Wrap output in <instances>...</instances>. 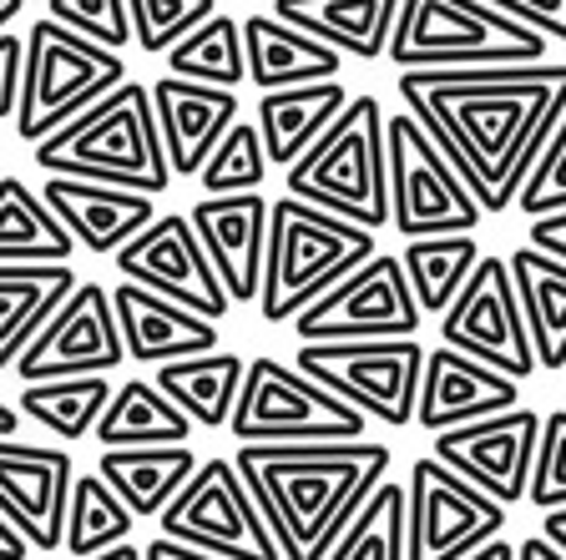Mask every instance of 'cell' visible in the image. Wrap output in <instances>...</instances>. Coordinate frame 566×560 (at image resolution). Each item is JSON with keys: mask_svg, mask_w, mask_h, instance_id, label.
Returning a JSON list of instances; mask_svg holds the SVG:
<instances>
[{"mask_svg": "<svg viewBox=\"0 0 566 560\" xmlns=\"http://www.w3.org/2000/svg\"><path fill=\"white\" fill-rule=\"evenodd\" d=\"M71 263H35V268H0V369H15L25 344L51 324L61 304L76 293Z\"/></svg>", "mask_w": 566, "mask_h": 560, "instance_id": "4316f807", "label": "cell"}, {"mask_svg": "<svg viewBox=\"0 0 566 560\" xmlns=\"http://www.w3.org/2000/svg\"><path fill=\"white\" fill-rule=\"evenodd\" d=\"M153 112L163 131V152L172 177H198L202 162L218 152V141L238 127V92L198 86L182 76H157L153 82Z\"/></svg>", "mask_w": 566, "mask_h": 560, "instance_id": "44dd1931", "label": "cell"}, {"mask_svg": "<svg viewBox=\"0 0 566 560\" xmlns=\"http://www.w3.org/2000/svg\"><path fill=\"white\" fill-rule=\"evenodd\" d=\"M294 369L339 394L369 424L405 430L415 424L424 349L415 339H369V344H298Z\"/></svg>", "mask_w": 566, "mask_h": 560, "instance_id": "30bf717a", "label": "cell"}, {"mask_svg": "<svg viewBox=\"0 0 566 560\" xmlns=\"http://www.w3.org/2000/svg\"><path fill=\"white\" fill-rule=\"evenodd\" d=\"M506 505L424 455L405 475V560H465L501 536Z\"/></svg>", "mask_w": 566, "mask_h": 560, "instance_id": "4fadbf2b", "label": "cell"}, {"mask_svg": "<svg viewBox=\"0 0 566 560\" xmlns=\"http://www.w3.org/2000/svg\"><path fill=\"white\" fill-rule=\"evenodd\" d=\"M76 243L46 208L41 192L21 177H0V268H35V263H71Z\"/></svg>", "mask_w": 566, "mask_h": 560, "instance_id": "1f68e13d", "label": "cell"}, {"mask_svg": "<svg viewBox=\"0 0 566 560\" xmlns=\"http://www.w3.org/2000/svg\"><path fill=\"white\" fill-rule=\"evenodd\" d=\"M25 11V0H0V35L11 31V21Z\"/></svg>", "mask_w": 566, "mask_h": 560, "instance_id": "f5cc1de1", "label": "cell"}, {"mask_svg": "<svg viewBox=\"0 0 566 560\" xmlns=\"http://www.w3.org/2000/svg\"><path fill=\"white\" fill-rule=\"evenodd\" d=\"M389 444L334 440V444H238V475L259 500L283 560H324L354 510L389 479Z\"/></svg>", "mask_w": 566, "mask_h": 560, "instance_id": "7a4b0ae2", "label": "cell"}, {"mask_svg": "<svg viewBox=\"0 0 566 560\" xmlns=\"http://www.w3.org/2000/svg\"><path fill=\"white\" fill-rule=\"evenodd\" d=\"M375 253L379 233H365V228L283 192L269 208V253H263L259 288L263 324H294L308 304H318L354 268H365Z\"/></svg>", "mask_w": 566, "mask_h": 560, "instance_id": "277c9868", "label": "cell"}, {"mask_svg": "<svg viewBox=\"0 0 566 560\" xmlns=\"http://www.w3.org/2000/svg\"><path fill=\"white\" fill-rule=\"evenodd\" d=\"M96 475L112 485L132 515H163L167 505L182 495L192 475H198V455L188 444H163V450H102Z\"/></svg>", "mask_w": 566, "mask_h": 560, "instance_id": "83f0119b", "label": "cell"}, {"mask_svg": "<svg viewBox=\"0 0 566 560\" xmlns=\"http://www.w3.org/2000/svg\"><path fill=\"white\" fill-rule=\"evenodd\" d=\"M506 268H511V283H516L521 318H526L536 363L562 373L566 369V263L521 243L506 257Z\"/></svg>", "mask_w": 566, "mask_h": 560, "instance_id": "f1b7e54d", "label": "cell"}, {"mask_svg": "<svg viewBox=\"0 0 566 560\" xmlns=\"http://www.w3.org/2000/svg\"><path fill=\"white\" fill-rule=\"evenodd\" d=\"M243 373L248 359L243 353H192V359L163 363L153 384L172 399L182 414H188L198 430H228L238 409V394H243Z\"/></svg>", "mask_w": 566, "mask_h": 560, "instance_id": "f546056e", "label": "cell"}, {"mask_svg": "<svg viewBox=\"0 0 566 560\" xmlns=\"http://www.w3.org/2000/svg\"><path fill=\"white\" fill-rule=\"evenodd\" d=\"M112 379L92 373V379H46V384H25L21 389V414L35 420L41 430L61 434V440H82V434H96L106 404H112Z\"/></svg>", "mask_w": 566, "mask_h": 560, "instance_id": "d590c367", "label": "cell"}, {"mask_svg": "<svg viewBox=\"0 0 566 560\" xmlns=\"http://www.w3.org/2000/svg\"><path fill=\"white\" fill-rule=\"evenodd\" d=\"M92 560H142V550L127 540V546H112V550H102V556H92Z\"/></svg>", "mask_w": 566, "mask_h": 560, "instance_id": "db71d44e", "label": "cell"}, {"mask_svg": "<svg viewBox=\"0 0 566 560\" xmlns=\"http://www.w3.org/2000/svg\"><path fill=\"white\" fill-rule=\"evenodd\" d=\"M112 314H117L127 359L153 363V369L218 349V324L198 318L192 308L172 304V298H157V293L137 288V283H117L112 288Z\"/></svg>", "mask_w": 566, "mask_h": 560, "instance_id": "603a6c76", "label": "cell"}, {"mask_svg": "<svg viewBox=\"0 0 566 560\" xmlns=\"http://www.w3.org/2000/svg\"><path fill=\"white\" fill-rule=\"evenodd\" d=\"M440 344L485 363V369L506 373L516 384H526L531 373L542 369L536 349H531L526 318H521V298H516V283H511L506 257H491V253L481 257V268L460 288V298L440 314Z\"/></svg>", "mask_w": 566, "mask_h": 560, "instance_id": "5bb4252c", "label": "cell"}, {"mask_svg": "<svg viewBox=\"0 0 566 560\" xmlns=\"http://www.w3.org/2000/svg\"><path fill=\"white\" fill-rule=\"evenodd\" d=\"M137 515L112 495L102 475H76L66 500V530H61V550L76 560H92L112 546H127Z\"/></svg>", "mask_w": 566, "mask_h": 560, "instance_id": "e575fe53", "label": "cell"}, {"mask_svg": "<svg viewBox=\"0 0 566 560\" xmlns=\"http://www.w3.org/2000/svg\"><path fill=\"white\" fill-rule=\"evenodd\" d=\"M71 479H76V465L66 450L0 440V515L31 550H46V556L61 550Z\"/></svg>", "mask_w": 566, "mask_h": 560, "instance_id": "ac0fdd59", "label": "cell"}, {"mask_svg": "<svg viewBox=\"0 0 566 560\" xmlns=\"http://www.w3.org/2000/svg\"><path fill=\"white\" fill-rule=\"evenodd\" d=\"M167 540L192 546L218 560H283L269 520L259 515V500L248 495L233 459H202L198 475L182 485L172 505L157 515Z\"/></svg>", "mask_w": 566, "mask_h": 560, "instance_id": "8fae6325", "label": "cell"}, {"mask_svg": "<svg viewBox=\"0 0 566 560\" xmlns=\"http://www.w3.org/2000/svg\"><path fill=\"white\" fill-rule=\"evenodd\" d=\"M562 373H566V369H562Z\"/></svg>", "mask_w": 566, "mask_h": 560, "instance_id": "11a10c76", "label": "cell"}, {"mask_svg": "<svg viewBox=\"0 0 566 560\" xmlns=\"http://www.w3.org/2000/svg\"><path fill=\"white\" fill-rule=\"evenodd\" d=\"M400 102L485 218L516 208L536 157L566 117V66L400 71Z\"/></svg>", "mask_w": 566, "mask_h": 560, "instance_id": "6da1fadb", "label": "cell"}, {"mask_svg": "<svg viewBox=\"0 0 566 560\" xmlns=\"http://www.w3.org/2000/svg\"><path fill=\"white\" fill-rule=\"evenodd\" d=\"M122 82H127L122 51L82 41L51 15L35 21L25 31V86H21V112H15V137L31 141V147L56 137L66 121H76L102 96H112Z\"/></svg>", "mask_w": 566, "mask_h": 560, "instance_id": "52a82bcc", "label": "cell"}, {"mask_svg": "<svg viewBox=\"0 0 566 560\" xmlns=\"http://www.w3.org/2000/svg\"><path fill=\"white\" fill-rule=\"evenodd\" d=\"M21 86H25V35L6 31L0 35V121L21 112Z\"/></svg>", "mask_w": 566, "mask_h": 560, "instance_id": "ee69618b", "label": "cell"}, {"mask_svg": "<svg viewBox=\"0 0 566 560\" xmlns=\"http://www.w3.org/2000/svg\"><path fill=\"white\" fill-rule=\"evenodd\" d=\"M516 560H566V556H562V550H556L546 536H526V540L516 546Z\"/></svg>", "mask_w": 566, "mask_h": 560, "instance_id": "7dc6e473", "label": "cell"}, {"mask_svg": "<svg viewBox=\"0 0 566 560\" xmlns=\"http://www.w3.org/2000/svg\"><path fill=\"white\" fill-rule=\"evenodd\" d=\"M536 440H542V414L516 404L506 414H491V420L436 434V459L446 469H455L465 485H475L481 495H491L495 505L511 510L516 500H526Z\"/></svg>", "mask_w": 566, "mask_h": 560, "instance_id": "e0dca14e", "label": "cell"}, {"mask_svg": "<svg viewBox=\"0 0 566 560\" xmlns=\"http://www.w3.org/2000/svg\"><path fill=\"white\" fill-rule=\"evenodd\" d=\"M21 420H25L21 409L0 399V440H15V434H21Z\"/></svg>", "mask_w": 566, "mask_h": 560, "instance_id": "816d5d0a", "label": "cell"}, {"mask_svg": "<svg viewBox=\"0 0 566 560\" xmlns=\"http://www.w3.org/2000/svg\"><path fill=\"white\" fill-rule=\"evenodd\" d=\"M424 324L420 304L395 253H375L365 268L334 283L318 304L294 318L298 344H369V339H415Z\"/></svg>", "mask_w": 566, "mask_h": 560, "instance_id": "7c38bea8", "label": "cell"}, {"mask_svg": "<svg viewBox=\"0 0 566 560\" xmlns=\"http://www.w3.org/2000/svg\"><path fill=\"white\" fill-rule=\"evenodd\" d=\"M41 198H46V208L61 218L71 243L96 257H117L147 222H157V202L147 198V192H132V187L46 177V182H41Z\"/></svg>", "mask_w": 566, "mask_h": 560, "instance_id": "7402d4cb", "label": "cell"}, {"mask_svg": "<svg viewBox=\"0 0 566 560\" xmlns=\"http://www.w3.org/2000/svg\"><path fill=\"white\" fill-rule=\"evenodd\" d=\"M324 560H405V485L379 479Z\"/></svg>", "mask_w": 566, "mask_h": 560, "instance_id": "8d00e7d4", "label": "cell"}, {"mask_svg": "<svg viewBox=\"0 0 566 560\" xmlns=\"http://www.w3.org/2000/svg\"><path fill=\"white\" fill-rule=\"evenodd\" d=\"M465 560H516V546H511V540H485L481 550H475V556H465Z\"/></svg>", "mask_w": 566, "mask_h": 560, "instance_id": "f907efd6", "label": "cell"}, {"mask_svg": "<svg viewBox=\"0 0 566 560\" xmlns=\"http://www.w3.org/2000/svg\"><path fill=\"white\" fill-rule=\"evenodd\" d=\"M349 106V92L339 82H318V86H289V92H263L259 96V127L269 167H289L314 147L324 131L339 121V112Z\"/></svg>", "mask_w": 566, "mask_h": 560, "instance_id": "484cf974", "label": "cell"}, {"mask_svg": "<svg viewBox=\"0 0 566 560\" xmlns=\"http://www.w3.org/2000/svg\"><path fill=\"white\" fill-rule=\"evenodd\" d=\"M218 15V0H127L132 41L147 56H167L188 31Z\"/></svg>", "mask_w": 566, "mask_h": 560, "instance_id": "f35d334b", "label": "cell"}, {"mask_svg": "<svg viewBox=\"0 0 566 560\" xmlns=\"http://www.w3.org/2000/svg\"><path fill=\"white\" fill-rule=\"evenodd\" d=\"M46 15L106 51H122L132 41L127 0H46Z\"/></svg>", "mask_w": 566, "mask_h": 560, "instance_id": "ab89813d", "label": "cell"}, {"mask_svg": "<svg viewBox=\"0 0 566 560\" xmlns=\"http://www.w3.org/2000/svg\"><path fill=\"white\" fill-rule=\"evenodd\" d=\"M198 424L153 384V379H127L122 389H112L96 440L102 450H163V444H188Z\"/></svg>", "mask_w": 566, "mask_h": 560, "instance_id": "4dcf8cb0", "label": "cell"}, {"mask_svg": "<svg viewBox=\"0 0 566 560\" xmlns=\"http://www.w3.org/2000/svg\"><path fill=\"white\" fill-rule=\"evenodd\" d=\"M526 500L542 515L566 505V409L542 414V440H536V465H531Z\"/></svg>", "mask_w": 566, "mask_h": 560, "instance_id": "60d3db41", "label": "cell"}, {"mask_svg": "<svg viewBox=\"0 0 566 560\" xmlns=\"http://www.w3.org/2000/svg\"><path fill=\"white\" fill-rule=\"evenodd\" d=\"M25 556H31V546H25V540L15 536L11 520L0 515V560H25Z\"/></svg>", "mask_w": 566, "mask_h": 560, "instance_id": "c3c4849f", "label": "cell"}, {"mask_svg": "<svg viewBox=\"0 0 566 560\" xmlns=\"http://www.w3.org/2000/svg\"><path fill=\"white\" fill-rule=\"evenodd\" d=\"M385 157H389V228L410 237H440V233H475L481 228V202L460 172L446 162L436 141L420 131L410 112L385 117Z\"/></svg>", "mask_w": 566, "mask_h": 560, "instance_id": "9c48e42d", "label": "cell"}, {"mask_svg": "<svg viewBox=\"0 0 566 560\" xmlns=\"http://www.w3.org/2000/svg\"><path fill=\"white\" fill-rule=\"evenodd\" d=\"M526 247H536V253L566 263V208L562 212H546V218H531L526 222Z\"/></svg>", "mask_w": 566, "mask_h": 560, "instance_id": "f6af8a7d", "label": "cell"}, {"mask_svg": "<svg viewBox=\"0 0 566 560\" xmlns=\"http://www.w3.org/2000/svg\"><path fill=\"white\" fill-rule=\"evenodd\" d=\"M243 56H248V82L259 86V92L339 82V71H344L339 51H329L324 41L294 31V25H283L273 11L243 21Z\"/></svg>", "mask_w": 566, "mask_h": 560, "instance_id": "d4e9b609", "label": "cell"}, {"mask_svg": "<svg viewBox=\"0 0 566 560\" xmlns=\"http://www.w3.org/2000/svg\"><path fill=\"white\" fill-rule=\"evenodd\" d=\"M481 243L475 233H440V237H410L400 253L410 293L424 318H440L460 298V288L471 283V273L481 268Z\"/></svg>", "mask_w": 566, "mask_h": 560, "instance_id": "d6a6232c", "label": "cell"}, {"mask_svg": "<svg viewBox=\"0 0 566 560\" xmlns=\"http://www.w3.org/2000/svg\"><path fill=\"white\" fill-rule=\"evenodd\" d=\"M283 192L318 212L385 233L389 228V157H385V106L375 96H349L324 137L283 172Z\"/></svg>", "mask_w": 566, "mask_h": 560, "instance_id": "5b68a950", "label": "cell"}, {"mask_svg": "<svg viewBox=\"0 0 566 560\" xmlns=\"http://www.w3.org/2000/svg\"><path fill=\"white\" fill-rule=\"evenodd\" d=\"M521 404V384L506 373L485 369V363L465 359L455 349H424V373H420V399H415V424L430 434L460 430V424L491 420Z\"/></svg>", "mask_w": 566, "mask_h": 560, "instance_id": "ffe728a7", "label": "cell"}, {"mask_svg": "<svg viewBox=\"0 0 566 560\" xmlns=\"http://www.w3.org/2000/svg\"><path fill=\"white\" fill-rule=\"evenodd\" d=\"M263 177H269V152H263V137L253 121L238 117V127L218 141V152L202 162L198 182L202 198H238V192H259Z\"/></svg>", "mask_w": 566, "mask_h": 560, "instance_id": "74e56055", "label": "cell"}, {"mask_svg": "<svg viewBox=\"0 0 566 560\" xmlns=\"http://www.w3.org/2000/svg\"><path fill=\"white\" fill-rule=\"evenodd\" d=\"M167 76L198 86H218V92H238L248 82V56H243V25L233 15H208L198 31H188L167 51Z\"/></svg>", "mask_w": 566, "mask_h": 560, "instance_id": "836d02e7", "label": "cell"}, {"mask_svg": "<svg viewBox=\"0 0 566 560\" xmlns=\"http://www.w3.org/2000/svg\"><path fill=\"white\" fill-rule=\"evenodd\" d=\"M35 167L46 177H76V182L132 187V192H167L172 167L163 152V131L153 112V86L122 82L112 96L86 106L56 137L35 141Z\"/></svg>", "mask_w": 566, "mask_h": 560, "instance_id": "3957f363", "label": "cell"}, {"mask_svg": "<svg viewBox=\"0 0 566 560\" xmlns=\"http://www.w3.org/2000/svg\"><path fill=\"white\" fill-rule=\"evenodd\" d=\"M269 208L273 202L263 192H238V198H198L188 212L228 304H259L263 253H269Z\"/></svg>", "mask_w": 566, "mask_h": 560, "instance_id": "d6986e66", "label": "cell"}, {"mask_svg": "<svg viewBox=\"0 0 566 560\" xmlns=\"http://www.w3.org/2000/svg\"><path fill=\"white\" fill-rule=\"evenodd\" d=\"M405 0H273V15L339 56L385 61Z\"/></svg>", "mask_w": 566, "mask_h": 560, "instance_id": "cb8c5ba5", "label": "cell"}, {"mask_svg": "<svg viewBox=\"0 0 566 560\" xmlns=\"http://www.w3.org/2000/svg\"><path fill=\"white\" fill-rule=\"evenodd\" d=\"M485 6L516 15L521 25H531V31H542L546 41H562L566 46V0H485Z\"/></svg>", "mask_w": 566, "mask_h": 560, "instance_id": "7bdbcfd3", "label": "cell"}, {"mask_svg": "<svg viewBox=\"0 0 566 560\" xmlns=\"http://www.w3.org/2000/svg\"><path fill=\"white\" fill-rule=\"evenodd\" d=\"M542 31L485 0H405L389 56L400 71H495V66H542Z\"/></svg>", "mask_w": 566, "mask_h": 560, "instance_id": "8992f818", "label": "cell"}, {"mask_svg": "<svg viewBox=\"0 0 566 560\" xmlns=\"http://www.w3.org/2000/svg\"><path fill=\"white\" fill-rule=\"evenodd\" d=\"M516 208L526 212V218H546V212H562L566 208V117H562V127L552 131L546 152L536 157V167H531Z\"/></svg>", "mask_w": 566, "mask_h": 560, "instance_id": "b9f144b4", "label": "cell"}, {"mask_svg": "<svg viewBox=\"0 0 566 560\" xmlns=\"http://www.w3.org/2000/svg\"><path fill=\"white\" fill-rule=\"evenodd\" d=\"M228 434L238 444H334L365 440L369 420L324 384H314L304 369L273 353H253Z\"/></svg>", "mask_w": 566, "mask_h": 560, "instance_id": "ba28073f", "label": "cell"}, {"mask_svg": "<svg viewBox=\"0 0 566 560\" xmlns=\"http://www.w3.org/2000/svg\"><path fill=\"white\" fill-rule=\"evenodd\" d=\"M142 560H218V556H202V550H192V546H177V540L157 536L153 546L142 550Z\"/></svg>", "mask_w": 566, "mask_h": 560, "instance_id": "bcb514c9", "label": "cell"}, {"mask_svg": "<svg viewBox=\"0 0 566 560\" xmlns=\"http://www.w3.org/2000/svg\"><path fill=\"white\" fill-rule=\"evenodd\" d=\"M117 273L122 283H137V288L157 293V298H172V304L192 308L208 324H218L233 308L218 273H212L208 253H202L198 233H192L188 212H163L157 222H147L117 253Z\"/></svg>", "mask_w": 566, "mask_h": 560, "instance_id": "2e32d148", "label": "cell"}, {"mask_svg": "<svg viewBox=\"0 0 566 560\" xmlns=\"http://www.w3.org/2000/svg\"><path fill=\"white\" fill-rule=\"evenodd\" d=\"M542 536L566 556V505H562V510H546L542 515Z\"/></svg>", "mask_w": 566, "mask_h": 560, "instance_id": "681fc988", "label": "cell"}, {"mask_svg": "<svg viewBox=\"0 0 566 560\" xmlns=\"http://www.w3.org/2000/svg\"><path fill=\"white\" fill-rule=\"evenodd\" d=\"M122 328L112 314V288L102 283H76L66 304L51 314V324L25 344L15 359L21 384H46V379H92V373L122 369Z\"/></svg>", "mask_w": 566, "mask_h": 560, "instance_id": "9a60e30c", "label": "cell"}]
</instances>
